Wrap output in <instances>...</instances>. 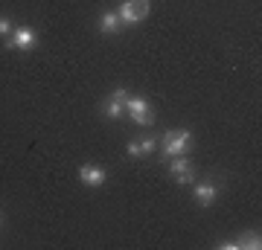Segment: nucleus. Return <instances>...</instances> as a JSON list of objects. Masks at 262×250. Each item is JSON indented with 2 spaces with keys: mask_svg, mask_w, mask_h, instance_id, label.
<instances>
[{
  "mask_svg": "<svg viewBox=\"0 0 262 250\" xmlns=\"http://www.w3.org/2000/svg\"><path fill=\"white\" fill-rule=\"evenodd\" d=\"M160 140H163V154L166 157H181V154H187L189 148H192V134L187 128L166 131Z\"/></svg>",
  "mask_w": 262,
  "mask_h": 250,
  "instance_id": "nucleus-1",
  "label": "nucleus"
},
{
  "mask_svg": "<svg viewBox=\"0 0 262 250\" xmlns=\"http://www.w3.org/2000/svg\"><path fill=\"white\" fill-rule=\"evenodd\" d=\"M125 113L137 125H155V108L146 96H125Z\"/></svg>",
  "mask_w": 262,
  "mask_h": 250,
  "instance_id": "nucleus-2",
  "label": "nucleus"
},
{
  "mask_svg": "<svg viewBox=\"0 0 262 250\" xmlns=\"http://www.w3.org/2000/svg\"><path fill=\"white\" fill-rule=\"evenodd\" d=\"M149 0H125L120 9H117V15H120L122 27H134V24H140L146 15H149Z\"/></svg>",
  "mask_w": 262,
  "mask_h": 250,
  "instance_id": "nucleus-3",
  "label": "nucleus"
},
{
  "mask_svg": "<svg viewBox=\"0 0 262 250\" xmlns=\"http://www.w3.org/2000/svg\"><path fill=\"white\" fill-rule=\"evenodd\" d=\"M169 175H172V180H175L178 186H192L195 184V169H192V163L187 160V154L172 157V163H169Z\"/></svg>",
  "mask_w": 262,
  "mask_h": 250,
  "instance_id": "nucleus-4",
  "label": "nucleus"
},
{
  "mask_svg": "<svg viewBox=\"0 0 262 250\" xmlns=\"http://www.w3.org/2000/svg\"><path fill=\"white\" fill-rule=\"evenodd\" d=\"M6 47L9 50H32L35 47V29L32 27H15L9 32V38H6Z\"/></svg>",
  "mask_w": 262,
  "mask_h": 250,
  "instance_id": "nucleus-5",
  "label": "nucleus"
},
{
  "mask_svg": "<svg viewBox=\"0 0 262 250\" xmlns=\"http://www.w3.org/2000/svg\"><path fill=\"white\" fill-rule=\"evenodd\" d=\"M125 96H128V90H125V87H117V90L105 99L102 111H105L108 120H120L122 113H125Z\"/></svg>",
  "mask_w": 262,
  "mask_h": 250,
  "instance_id": "nucleus-6",
  "label": "nucleus"
},
{
  "mask_svg": "<svg viewBox=\"0 0 262 250\" xmlns=\"http://www.w3.org/2000/svg\"><path fill=\"white\" fill-rule=\"evenodd\" d=\"M79 180H82L84 186H105V180H108V175H105L102 166H96V163H82L79 166Z\"/></svg>",
  "mask_w": 262,
  "mask_h": 250,
  "instance_id": "nucleus-7",
  "label": "nucleus"
},
{
  "mask_svg": "<svg viewBox=\"0 0 262 250\" xmlns=\"http://www.w3.org/2000/svg\"><path fill=\"white\" fill-rule=\"evenodd\" d=\"M192 195H195V201L201 207H213L215 198H219V186L204 180V184H192Z\"/></svg>",
  "mask_w": 262,
  "mask_h": 250,
  "instance_id": "nucleus-8",
  "label": "nucleus"
},
{
  "mask_svg": "<svg viewBox=\"0 0 262 250\" xmlns=\"http://www.w3.org/2000/svg\"><path fill=\"white\" fill-rule=\"evenodd\" d=\"M99 29H102L105 35H114V32H120L122 29V20L117 12H105L102 18H99Z\"/></svg>",
  "mask_w": 262,
  "mask_h": 250,
  "instance_id": "nucleus-9",
  "label": "nucleus"
},
{
  "mask_svg": "<svg viewBox=\"0 0 262 250\" xmlns=\"http://www.w3.org/2000/svg\"><path fill=\"white\" fill-rule=\"evenodd\" d=\"M259 244H262L259 233H245L242 239L233 241V247H248V250H259Z\"/></svg>",
  "mask_w": 262,
  "mask_h": 250,
  "instance_id": "nucleus-10",
  "label": "nucleus"
},
{
  "mask_svg": "<svg viewBox=\"0 0 262 250\" xmlns=\"http://www.w3.org/2000/svg\"><path fill=\"white\" fill-rule=\"evenodd\" d=\"M137 146H140V157H149L151 151L158 148V137H143V140H137Z\"/></svg>",
  "mask_w": 262,
  "mask_h": 250,
  "instance_id": "nucleus-11",
  "label": "nucleus"
},
{
  "mask_svg": "<svg viewBox=\"0 0 262 250\" xmlns=\"http://www.w3.org/2000/svg\"><path fill=\"white\" fill-rule=\"evenodd\" d=\"M12 29H15V27H12L9 18H0V35H9Z\"/></svg>",
  "mask_w": 262,
  "mask_h": 250,
  "instance_id": "nucleus-12",
  "label": "nucleus"
},
{
  "mask_svg": "<svg viewBox=\"0 0 262 250\" xmlns=\"http://www.w3.org/2000/svg\"><path fill=\"white\" fill-rule=\"evenodd\" d=\"M128 157H140V146H137V140H134V143H128Z\"/></svg>",
  "mask_w": 262,
  "mask_h": 250,
  "instance_id": "nucleus-13",
  "label": "nucleus"
}]
</instances>
